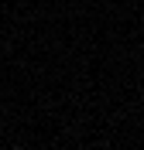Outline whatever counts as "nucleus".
Masks as SVG:
<instances>
[{
	"instance_id": "f257e3e1",
	"label": "nucleus",
	"mask_w": 144,
	"mask_h": 150,
	"mask_svg": "<svg viewBox=\"0 0 144 150\" xmlns=\"http://www.w3.org/2000/svg\"><path fill=\"white\" fill-rule=\"evenodd\" d=\"M10 150H24V147H17V143H14V147H10Z\"/></svg>"
}]
</instances>
